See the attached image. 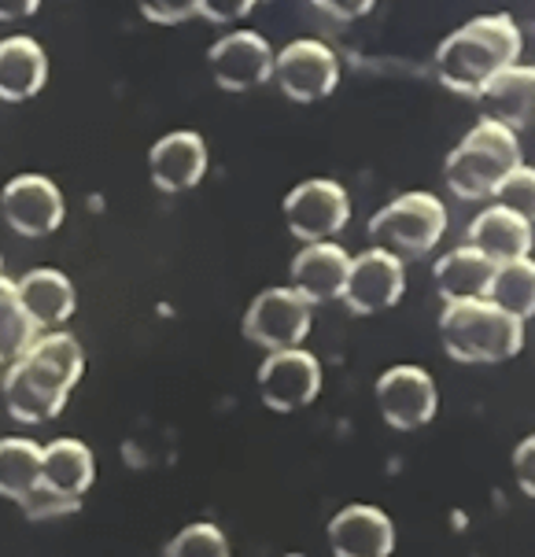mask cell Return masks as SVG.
Returning <instances> with one entry per match:
<instances>
[{"label": "cell", "instance_id": "f1b7e54d", "mask_svg": "<svg viewBox=\"0 0 535 557\" xmlns=\"http://www.w3.org/2000/svg\"><path fill=\"white\" fill-rule=\"evenodd\" d=\"M259 0H200V18L214 26H233L256 12Z\"/></svg>", "mask_w": 535, "mask_h": 557}, {"label": "cell", "instance_id": "4fadbf2b", "mask_svg": "<svg viewBox=\"0 0 535 557\" xmlns=\"http://www.w3.org/2000/svg\"><path fill=\"white\" fill-rule=\"evenodd\" d=\"M0 211L18 237H49L63 225L67 203L52 177L45 174H18L0 193Z\"/></svg>", "mask_w": 535, "mask_h": 557}, {"label": "cell", "instance_id": "5b68a950", "mask_svg": "<svg viewBox=\"0 0 535 557\" xmlns=\"http://www.w3.org/2000/svg\"><path fill=\"white\" fill-rule=\"evenodd\" d=\"M447 230H450L447 203L436 193H428V188L391 196L388 203H381L373 211L370 225H365L373 244L402 255V259H425V255H432L444 244Z\"/></svg>", "mask_w": 535, "mask_h": 557}, {"label": "cell", "instance_id": "cb8c5ba5", "mask_svg": "<svg viewBox=\"0 0 535 557\" xmlns=\"http://www.w3.org/2000/svg\"><path fill=\"white\" fill-rule=\"evenodd\" d=\"M487 299H495V304L506 307L510 314H518L521 321L535 318V255L499 262Z\"/></svg>", "mask_w": 535, "mask_h": 557}, {"label": "cell", "instance_id": "d4e9b609", "mask_svg": "<svg viewBox=\"0 0 535 557\" xmlns=\"http://www.w3.org/2000/svg\"><path fill=\"white\" fill-rule=\"evenodd\" d=\"M37 336H41V329L26 314L23 299H18V285L0 273V358L15 362Z\"/></svg>", "mask_w": 535, "mask_h": 557}, {"label": "cell", "instance_id": "44dd1931", "mask_svg": "<svg viewBox=\"0 0 535 557\" xmlns=\"http://www.w3.org/2000/svg\"><path fill=\"white\" fill-rule=\"evenodd\" d=\"M49 82V55L26 34L0 37V100H34Z\"/></svg>", "mask_w": 535, "mask_h": 557}, {"label": "cell", "instance_id": "f546056e", "mask_svg": "<svg viewBox=\"0 0 535 557\" xmlns=\"http://www.w3.org/2000/svg\"><path fill=\"white\" fill-rule=\"evenodd\" d=\"M322 15L336 18V23H359L377 8V0H311Z\"/></svg>", "mask_w": 535, "mask_h": 557}, {"label": "cell", "instance_id": "4316f807", "mask_svg": "<svg viewBox=\"0 0 535 557\" xmlns=\"http://www.w3.org/2000/svg\"><path fill=\"white\" fill-rule=\"evenodd\" d=\"M495 200L513 207L518 214H524L528 222H535V166H528L521 159L518 166L506 174V182L499 185V193H495Z\"/></svg>", "mask_w": 535, "mask_h": 557}, {"label": "cell", "instance_id": "3957f363", "mask_svg": "<svg viewBox=\"0 0 535 557\" xmlns=\"http://www.w3.org/2000/svg\"><path fill=\"white\" fill-rule=\"evenodd\" d=\"M524 159L521 134L499 119L481 115L465 129L462 140L447 152L444 177L447 188L465 203H487L495 200L499 185L506 182L513 166Z\"/></svg>", "mask_w": 535, "mask_h": 557}, {"label": "cell", "instance_id": "836d02e7", "mask_svg": "<svg viewBox=\"0 0 535 557\" xmlns=\"http://www.w3.org/2000/svg\"><path fill=\"white\" fill-rule=\"evenodd\" d=\"M259 4H262V0H259Z\"/></svg>", "mask_w": 535, "mask_h": 557}, {"label": "cell", "instance_id": "6da1fadb", "mask_svg": "<svg viewBox=\"0 0 535 557\" xmlns=\"http://www.w3.org/2000/svg\"><path fill=\"white\" fill-rule=\"evenodd\" d=\"M86 355L63 329H49L8 366L4 406L18 424H49L63 413L74 384L82 381Z\"/></svg>", "mask_w": 535, "mask_h": 557}, {"label": "cell", "instance_id": "d6a6232c", "mask_svg": "<svg viewBox=\"0 0 535 557\" xmlns=\"http://www.w3.org/2000/svg\"><path fill=\"white\" fill-rule=\"evenodd\" d=\"M0 362H4V358H0Z\"/></svg>", "mask_w": 535, "mask_h": 557}, {"label": "cell", "instance_id": "277c9868", "mask_svg": "<svg viewBox=\"0 0 535 557\" xmlns=\"http://www.w3.org/2000/svg\"><path fill=\"white\" fill-rule=\"evenodd\" d=\"M439 344L458 366H499L521 355L524 321L495 299H458L439 310Z\"/></svg>", "mask_w": 535, "mask_h": 557}, {"label": "cell", "instance_id": "7c38bea8", "mask_svg": "<svg viewBox=\"0 0 535 557\" xmlns=\"http://www.w3.org/2000/svg\"><path fill=\"white\" fill-rule=\"evenodd\" d=\"M277 52L259 30H233L222 34L208 49L211 78L225 92H251L259 85L274 82Z\"/></svg>", "mask_w": 535, "mask_h": 557}, {"label": "cell", "instance_id": "8fae6325", "mask_svg": "<svg viewBox=\"0 0 535 557\" xmlns=\"http://www.w3.org/2000/svg\"><path fill=\"white\" fill-rule=\"evenodd\" d=\"M402 296H407V259L402 255L381 248V244L354 255L344 288V304L351 314H381V310L399 307Z\"/></svg>", "mask_w": 535, "mask_h": 557}, {"label": "cell", "instance_id": "ba28073f", "mask_svg": "<svg viewBox=\"0 0 535 557\" xmlns=\"http://www.w3.org/2000/svg\"><path fill=\"white\" fill-rule=\"evenodd\" d=\"M314 304L293 285L262 288L251 307L244 310V336L262 351H281V347H299L311 336Z\"/></svg>", "mask_w": 535, "mask_h": 557}, {"label": "cell", "instance_id": "9c48e42d", "mask_svg": "<svg viewBox=\"0 0 535 557\" xmlns=\"http://www.w3.org/2000/svg\"><path fill=\"white\" fill-rule=\"evenodd\" d=\"M256 384L262 406H270L274 413H296L303 406H311L318 392H322V362L303 344L266 351Z\"/></svg>", "mask_w": 535, "mask_h": 557}, {"label": "cell", "instance_id": "1f68e13d", "mask_svg": "<svg viewBox=\"0 0 535 557\" xmlns=\"http://www.w3.org/2000/svg\"><path fill=\"white\" fill-rule=\"evenodd\" d=\"M41 0H0V23H23V18L37 15Z\"/></svg>", "mask_w": 535, "mask_h": 557}, {"label": "cell", "instance_id": "4dcf8cb0", "mask_svg": "<svg viewBox=\"0 0 535 557\" xmlns=\"http://www.w3.org/2000/svg\"><path fill=\"white\" fill-rule=\"evenodd\" d=\"M513 476H518V487L528 498H535V432L524 436L513 450Z\"/></svg>", "mask_w": 535, "mask_h": 557}, {"label": "cell", "instance_id": "30bf717a", "mask_svg": "<svg viewBox=\"0 0 535 557\" xmlns=\"http://www.w3.org/2000/svg\"><path fill=\"white\" fill-rule=\"evenodd\" d=\"M377 410L396 432H418L436 421L439 413V388L436 376L425 366H391L373 384Z\"/></svg>", "mask_w": 535, "mask_h": 557}, {"label": "cell", "instance_id": "5bb4252c", "mask_svg": "<svg viewBox=\"0 0 535 557\" xmlns=\"http://www.w3.org/2000/svg\"><path fill=\"white\" fill-rule=\"evenodd\" d=\"M211 166V152L208 140H203L196 129H174V134L159 137L148 152V174H152V185L159 193H192L196 185L208 177Z\"/></svg>", "mask_w": 535, "mask_h": 557}, {"label": "cell", "instance_id": "484cf974", "mask_svg": "<svg viewBox=\"0 0 535 557\" xmlns=\"http://www.w3.org/2000/svg\"><path fill=\"white\" fill-rule=\"evenodd\" d=\"M163 557H229V540H225L219 524L196 521L166 543Z\"/></svg>", "mask_w": 535, "mask_h": 557}, {"label": "cell", "instance_id": "ac0fdd59", "mask_svg": "<svg viewBox=\"0 0 535 557\" xmlns=\"http://www.w3.org/2000/svg\"><path fill=\"white\" fill-rule=\"evenodd\" d=\"M92 480H97V461H92V450L82 440L63 436L45 447L41 484H37L41 491H49V495L63 498L67 506L78 509L86 491L92 487Z\"/></svg>", "mask_w": 535, "mask_h": 557}, {"label": "cell", "instance_id": "ffe728a7", "mask_svg": "<svg viewBox=\"0 0 535 557\" xmlns=\"http://www.w3.org/2000/svg\"><path fill=\"white\" fill-rule=\"evenodd\" d=\"M499 262H492L473 244H458L447 255L432 262V285H436L444 304H458V299H487L492 296V281Z\"/></svg>", "mask_w": 535, "mask_h": 557}, {"label": "cell", "instance_id": "83f0119b", "mask_svg": "<svg viewBox=\"0 0 535 557\" xmlns=\"http://www.w3.org/2000/svg\"><path fill=\"white\" fill-rule=\"evenodd\" d=\"M137 8L155 26H177L200 15V0H137Z\"/></svg>", "mask_w": 535, "mask_h": 557}, {"label": "cell", "instance_id": "8992f818", "mask_svg": "<svg viewBox=\"0 0 535 557\" xmlns=\"http://www.w3.org/2000/svg\"><path fill=\"white\" fill-rule=\"evenodd\" d=\"M344 63L340 52L318 37H296L285 49H277L274 85L293 103H318L340 89Z\"/></svg>", "mask_w": 535, "mask_h": 557}, {"label": "cell", "instance_id": "9a60e30c", "mask_svg": "<svg viewBox=\"0 0 535 557\" xmlns=\"http://www.w3.org/2000/svg\"><path fill=\"white\" fill-rule=\"evenodd\" d=\"M465 244H473L476 251H484L492 262H510L521 255H532L535 248V222L518 214L513 207L499 200H487L481 211L465 225Z\"/></svg>", "mask_w": 535, "mask_h": 557}, {"label": "cell", "instance_id": "2e32d148", "mask_svg": "<svg viewBox=\"0 0 535 557\" xmlns=\"http://www.w3.org/2000/svg\"><path fill=\"white\" fill-rule=\"evenodd\" d=\"M328 550L333 557H391L396 554V524L377 506H344L328 521Z\"/></svg>", "mask_w": 535, "mask_h": 557}, {"label": "cell", "instance_id": "d6986e66", "mask_svg": "<svg viewBox=\"0 0 535 557\" xmlns=\"http://www.w3.org/2000/svg\"><path fill=\"white\" fill-rule=\"evenodd\" d=\"M476 108L487 119H499L506 126L532 129L535 126V63H513L495 74L492 82L476 92Z\"/></svg>", "mask_w": 535, "mask_h": 557}, {"label": "cell", "instance_id": "e0dca14e", "mask_svg": "<svg viewBox=\"0 0 535 557\" xmlns=\"http://www.w3.org/2000/svg\"><path fill=\"white\" fill-rule=\"evenodd\" d=\"M351 259L354 255H347L344 244H336V240L303 244V248L296 251L293 267H288V285L303 292L314 307L333 304V299H344Z\"/></svg>", "mask_w": 535, "mask_h": 557}, {"label": "cell", "instance_id": "603a6c76", "mask_svg": "<svg viewBox=\"0 0 535 557\" xmlns=\"http://www.w3.org/2000/svg\"><path fill=\"white\" fill-rule=\"evenodd\" d=\"M41 455L45 447H37L34 440H0V498H12L18 506L26 495H34V487L41 484Z\"/></svg>", "mask_w": 535, "mask_h": 557}, {"label": "cell", "instance_id": "52a82bcc", "mask_svg": "<svg viewBox=\"0 0 535 557\" xmlns=\"http://www.w3.org/2000/svg\"><path fill=\"white\" fill-rule=\"evenodd\" d=\"M351 193L333 177H307L296 188H288L281 214L296 240H336L351 222Z\"/></svg>", "mask_w": 535, "mask_h": 557}, {"label": "cell", "instance_id": "7a4b0ae2", "mask_svg": "<svg viewBox=\"0 0 535 557\" xmlns=\"http://www.w3.org/2000/svg\"><path fill=\"white\" fill-rule=\"evenodd\" d=\"M524 55V30L513 15L492 12L476 15L450 30L432 52V71L447 92L476 100V92L499 71L521 63Z\"/></svg>", "mask_w": 535, "mask_h": 557}, {"label": "cell", "instance_id": "7402d4cb", "mask_svg": "<svg viewBox=\"0 0 535 557\" xmlns=\"http://www.w3.org/2000/svg\"><path fill=\"white\" fill-rule=\"evenodd\" d=\"M18 285V299H23L26 314L41 333L49 329H60L63 321L74 314V285L71 277H63L60 270H30L15 281Z\"/></svg>", "mask_w": 535, "mask_h": 557}]
</instances>
